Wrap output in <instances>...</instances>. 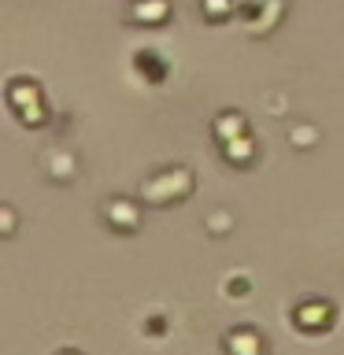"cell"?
<instances>
[{"instance_id": "obj_8", "label": "cell", "mask_w": 344, "mask_h": 355, "mask_svg": "<svg viewBox=\"0 0 344 355\" xmlns=\"http://www.w3.org/2000/svg\"><path fill=\"white\" fill-rule=\"evenodd\" d=\"M41 171H44V178L49 182H74L78 178V155L71 152V148H49L41 155Z\"/></svg>"}, {"instance_id": "obj_18", "label": "cell", "mask_w": 344, "mask_h": 355, "mask_svg": "<svg viewBox=\"0 0 344 355\" xmlns=\"http://www.w3.org/2000/svg\"><path fill=\"white\" fill-rule=\"evenodd\" d=\"M55 355H82V352H74V348H63V352H55Z\"/></svg>"}, {"instance_id": "obj_11", "label": "cell", "mask_w": 344, "mask_h": 355, "mask_svg": "<svg viewBox=\"0 0 344 355\" xmlns=\"http://www.w3.org/2000/svg\"><path fill=\"white\" fill-rule=\"evenodd\" d=\"M318 126L315 122H304V119H296L293 126H289V144H293V148H300V152H311L318 144Z\"/></svg>"}, {"instance_id": "obj_14", "label": "cell", "mask_w": 344, "mask_h": 355, "mask_svg": "<svg viewBox=\"0 0 344 355\" xmlns=\"http://www.w3.org/2000/svg\"><path fill=\"white\" fill-rule=\"evenodd\" d=\"M133 63H137V71L148 78V82H163V78H166V63L155 52H137V55H133Z\"/></svg>"}, {"instance_id": "obj_10", "label": "cell", "mask_w": 344, "mask_h": 355, "mask_svg": "<svg viewBox=\"0 0 344 355\" xmlns=\"http://www.w3.org/2000/svg\"><path fill=\"white\" fill-rule=\"evenodd\" d=\"M241 133H252L244 111L226 107V111H218V115H215V122H211V137H215V144H226L233 137H241Z\"/></svg>"}, {"instance_id": "obj_4", "label": "cell", "mask_w": 344, "mask_h": 355, "mask_svg": "<svg viewBox=\"0 0 344 355\" xmlns=\"http://www.w3.org/2000/svg\"><path fill=\"white\" fill-rule=\"evenodd\" d=\"M337 322V304L326 296H304L293 307V326L304 333H329Z\"/></svg>"}, {"instance_id": "obj_15", "label": "cell", "mask_w": 344, "mask_h": 355, "mask_svg": "<svg viewBox=\"0 0 344 355\" xmlns=\"http://www.w3.org/2000/svg\"><path fill=\"white\" fill-rule=\"evenodd\" d=\"M222 293H226L230 300H244L252 293V277L248 274H230L226 282H222Z\"/></svg>"}, {"instance_id": "obj_13", "label": "cell", "mask_w": 344, "mask_h": 355, "mask_svg": "<svg viewBox=\"0 0 344 355\" xmlns=\"http://www.w3.org/2000/svg\"><path fill=\"white\" fill-rule=\"evenodd\" d=\"M233 226H237V215H233L230 207H215V211H207V218H204V230L211 237H230Z\"/></svg>"}, {"instance_id": "obj_5", "label": "cell", "mask_w": 344, "mask_h": 355, "mask_svg": "<svg viewBox=\"0 0 344 355\" xmlns=\"http://www.w3.org/2000/svg\"><path fill=\"white\" fill-rule=\"evenodd\" d=\"M289 15V4L285 0H252V4L241 8V19L248 26L252 37H270V33L285 22Z\"/></svg>"}, {"instance_id": "obj_17", "label": "cell", "mask_w": 344, "mask_h": 355, "mask_svg": "<svg viewBox=\"0 0 344 355\" xmlns=\"http://www.w3.org/2000/svg\"><path fill=\"white\" fill-rule=\"evenodd\" d=\"M148 329H152V333H163V329H166V322H163L160 315H155V318H144V333H148Z\"/></svg>"}, {"instance_id": "obj_16", "label": "cell", "mask_w": 344, "mask_h": 355, "mask_svg": "<svg viewBox=\"0 0 344 355\" xmlns=\"http://www.w3.org/2000/svg\"><path fill=\"white\" fill-rule=\"evenodd\" d=\"M19 230V215L11 204H0V237H15Z\"/></svg>"}, {"instance_id": "obj_1", "label": "cell", "mask_w": 344, "mask_h": 355, "mask_svg": "<svg viewBox=\"0 0 344 355\" xmlns=\"http://www.w3.org/2000/svg\"><path fill=\"white\" fill-rule=\"evenodd\" d=\"M196 193V174L189 171L185 163H171L163 171L148 174L144 182L137 185V196L144 200V207H174L189 200Z\"/></svg>"}, {"instance_id": "obj_2", "label": "cell", "mask_w": 344, "mask_h": 355, "mask_svg": "<svg viewBox=\"0 0 344 355\" xmlns=\"http://www.w3.org/2000/svg\"><path fill=\"white\" fill-rule=\"evenodd\" d=\"M4 100H8L11 115H15L22 126L41 130L44 122H49V100H44V89L33 82V78H11L4 85Z\"/></svg>"}, {"instance_id": "obj_3", "label": "cell", "mask_w": 344, "mask_h": 355, "mask_svg": "<svg viewBox=\"0 0 344 355\" xmlns=\"http://www.w3.org/2000/svg\"><path fill=\"white\" fill-rule=\"evenodd\" d=\"M100 218H104V226L111 233L130 237V233H137L141 222H144V200L141 196H108L104 204H100Z\"/></svg>"}, {"instance_id": "obj_7", "label": "cell", "mask_w": 344, "mask_h": 355, "mask_svg": "<svg viewBox=\"0 0 344 355\" xmlns=\"http://www.w3.org/2000/svg\"><path fill=\"white\" fill-rule=\"evenodd\" d=\"M171 11H174L171 0H130L126 19L133 22V26L152 30V26H163V22H171Z\"/></svg>"}, {"instance_id": "obj_12", "label": "cell", "mask_w": 344, "mask_h": 355, "mask_svg": "<svg viewBox=\"0 0 344 355\" xmlns=\"http://www.w3.org/2000/svg\"><path fill=\"white\" fill-rule=\"evenodd\" d=\"M237 0H200V15H204L207 22H230L233 15H237Z\"/></svg>"}, {"instance_id": "obj_6", "label": "cell", "mask_w": 344, "mask_h": 355, "mask_svg": "<svg viewBox=\"0 0 344 355\" xmlns=\"http://www.w3.org/2000/svg\"><path fill=\"white\" fill-rule=\"evenodd\" d=\"M222 352L226 355H270V340L263 337V329L255 326H230L222 333Z\"/></svg>"}, {"instance_id": "obj_9", "label": "cell", "mask_w": 344, "mask_h": 355, "mask_svg": "<svg viewBox=\"0 0 344 355\" xmlns=\"http://www.w3.org/2000/svg\"><path fill=\"white\" fill-rule=\"evenodd\" d=\"M218 155H222V163L237 166V171H248V166L259 159V144H255L252 133H241V137L218 144Z\"/></svg>"}]
</instances>
